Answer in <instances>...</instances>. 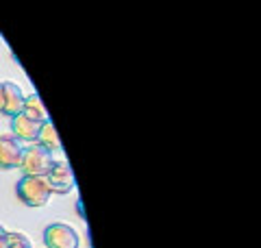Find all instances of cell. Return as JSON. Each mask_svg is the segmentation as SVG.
<instances>
[{
	"label": "cell",
	"mask_w": 261,
	"mask_h": 248,
	"mask_svg": "<svg viewBox=\"0 0 261 248\" xmlns=\"http://www.w3.org/2000/svg\"><path fill=\"white\" fill-rule=\"evenodd\" d=\"M15 194H18V201L27 207H44L48 205L53 196V189L48 185L46 177H27L24 175L18 185H15Z\"/></svg>",
	"instance_id": "cell-1"
},
{
	"label": "cell",
	"mask_w": 261,
	"mask_h": 248,
	"mask_svg": "<svg viewBox=\"0 0 261 248\" xmlns=\"http://www.w3.org/2000/svg\"><path fill=\"white\" fill-rule=\"evenodd\" d=\"M55 157L53 153L44 148L42 144L33 142L22 151V161H20V170L27 177H46L48 170L53 168Z\"/></svg>",
	"instance_id": "cell-2"
},
{
	"label": "cell",
	"mask_w": 261,
	"mask_h": 248,
	"mask_svg": "<svg viewBox=\"0 0 261 248\" xmlns=\"http://www.w3.org/2000/svg\"><path fill=\"white\" fill-rule=\"evenodd\" d=\"M44 246L46 248H79L81 237L65 222H53V225H48L44 229Z\"/></svg>",
	"instance_id": "cell-3"
},
{
	"label": "cell",
	"mask_w": 261,
	"mask_h": 248,
	"mask_svg": "<svg viewBox=\"0 0 261 248\" xmlns=\"http://www.w3.org/2000/svg\"><path fill=\"white\" fill-rule=\"evenodd\" d=\"M46 179H48V185H50L53 194L65 196L74 189V175H72L70 163H65V161H55L53 168L48 170Z\"/></svg>",
	"instance_id": "cell-4"
},
{
	"label": "cell",
	"mask_w": 261,
	"mask_h": 248,
	"mask_svg": "<svg viewBox=\"0 0 261 248\" xmlns=\"http://www.w3.org/2000/svg\"><path fill=\"white\" fill-rule=\"evenodd\" d=\"M22 142L13 133L0 135V170H15L22 161Z\"/></svg>",
	"instance_id": "cell-5"
},
{
	"label": "cell",
	"mask_w": 261,
	"mask_h": 248,
	"mask_svg": "<svg viewBox=\"0 0 261 248\" xmlns=\"http://www.w3.org/2000/svg\"><path fill=\"white\" fill-rule=\"evenodd\" d=\"M24 103H27V94L22 92V87L13 81H5L3 83V109H0V113L13 118V115L22 113Z\"/></svg>",
	"instance_id": "cell-6"
},
{
	"label": "cell",
	"mask_w": 261,
	"mask_h": 248,
	"mask_svg": "<svg viewBox=\"0 0 261 248\" xmlns=\"http://www.w3.org/2000/svg\"><path fill=\"white\" fill-rule=\"evenodd\" d=\"M39 129H42V122L31 120L24 113H18L11 118V133L20 139V142H37Z\"/></svg>",
	"instance_id": "cell-7"
},
{
	"label": "cell",
	"mask_w": 261,
	"mask_h": 248,
	"mask_svg": "<svg viewBox=\"0 0 261 248\" xmlns=\"http://www.w3.org/2000/svg\"><path fill=\"white\" fill-rule=\"evenodd\" d=\"M37 144H42L50 153L61 151V139H59V135H57V129H55V124L50 120L42 122V129H39V135H37Z\"/></svg>",
	"instance_id": "cell-8"
},
{
	"label": "cell",
	"mask_w": 261,
	"mask_h": 248,
	"mask_svg": "<svg viewBox=\"0 0 261 248\" xmlns=\"http://www.w3.org/2000/svg\"><path fill=\"white\" fill-rule=\"evenodd\" d=\"M22 113L27 115V118H31V120H37V122H46L48 120V111H46V107L42 103V98H39L37 94H31L27 98Z\"/></svg>",
	"instance_id": "cell-9"
},
{
	"label": "cell",
	"mask_w": 261,
	"mask_h": 248,
	"mask_svg": "<svg viewBox=\"0 0 261 248\" xmlns=\"http://www.w3.org/2000/svg\"><path fill=\"white\" fill-rule=\"evenodd\" d=\"M7 248H33L29 235L24 233H7Z\"/></svg>",
	"instance_id": "cell-10"
},
{
	"label": "cell",
	"mask_w": 261,
	"mask_h": 248,
	"mask_svg": "<svg viewBox=\"0 0 261 248\" xmlns=\"http://www.w3.org/2000/svg\"><path fill=\"white\" fill-rule=\"evenodd\" d=\"M7 233H9V231H5L0 227V248H7Z\"/></svg>",
	"instance_id": "cell-11"
},
{
	"label": "cell",
	"mask_w": 261,
	"mask_h": 248,
	"mask_svg": "<svg viewBox=\"0 0 261 248\" xmlns=\"http://www.w3.org/2000/svg\"><path fill=\"white\" fill-rule=\"evenodd\" d=\"M0 109H3V83H0Z\"/></svg>",
	"instance_id": "cell-12"
}]
</instances>
